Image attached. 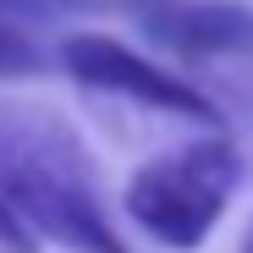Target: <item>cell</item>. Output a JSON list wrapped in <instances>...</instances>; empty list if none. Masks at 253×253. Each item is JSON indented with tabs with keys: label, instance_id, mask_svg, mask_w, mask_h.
<instances>
[{
	"label": "cell",
	"instance_id": "6da1fadb",
	"mask_svg": "<svg viewBox=\"0 0 253 253\" xmlns=\"http://www.w3.org/2000/svg\"><path fill=\"white\" fill-rule=\"evenodd\" d=\"M0 204L61 253H132L83 132L44 99H0Z\"/></svg>",
	"mask_w": 253,
	"mask_h": 253
},
{
	"label": "cell",
	"instance_id": "7a4b0ae2",
	"mask_svg": "<svg viewBox=\"0 0 253 253\" xmlns=\"http://www.w3.org/2000/svg\"><path fill=\"white\" fill-rule=\"evenodd\" d=\"M242 187V149L220 132L204 126L198 138L171 143L149 154L121 187V209L143 237H154L171 253H193L209 242Z\"/></svg>",
	"mask_w": 253,
	"mask_h": 253
},
{
	"label": "cell",
	"instance_id": "3957f363",
	"mask_svg": "<svg viewBox=\"0 0 253 253\" xmlns=\"http://www.w3.org/2000/svg\"><path fill=\"white\" fill-rule=\"evenodd\" d=\"M55 66L88 94H110L121 105H138L187 126H226L220 99H209L204 88H193L187 77H176L171 66H160L154 55L132 50L116 33H66L55 44Z\"/></svg>",
	"mask_w": 253,
	"mask_h": 253
},
{
	"label": "cell",
	"instance_id": "277c9868",
	"mask_svg": "<svg viewBox=\"0 0 253 253\" xmlns=\"http://www.w3.org/2000/svg\"><path fill=\"white\" fill-rule=\"evenodd\" d=\"M138 22L165 55L187 66L253 61V6H237V0H165Z\"/></svg>",
	"mask_w": 253,
	"mask_h": 253
},
{
	"label": "cell",
	"instance_id": "5b68a950",
	"mask_svg": "<svg viewBox=\"0 0 253 253\" xmlns=\"http://www.w3.org/2000/svg\"><path fill=\"white\" fill-rule=\"evenodd\" d=\"M55 66V55H44V44L28 33V22L0 11V83H28V77H44Z\"/></svg>",
	"mask_w": 253,
	"mask_h": 253
},
{
	"label": "cell",
	"instance_id": "8992f818",
	"mask_svg": "<svg viewBox=\"0 0 253 253\" xmlns=\"http://www.w3.org/2000/svg\"><path fill=\"white\" fill-rule=\"evenodd\" d=\"M50 11H99V17H143L165 0H44Z\"/></svg>",
	"mask_w": 253,
	"mask_h": 253
},
{
	"label": "cell",
	"instance_id": "52a82bcc",
	"mask_svg": "<svg viewBox=\"0 0 253 253\" xmlns=\"http://www.w3.org/2000/svg\"><path fill=\"white\" fill-rule=\"evenodd\" d=\"M0 253H39V237L11 215L6 204H0Z\"/></svg>",
	"mask_w": 253,
	"mask_h": 253
},
{
	"label": "cell",
	"instance_id": "ba28073f",
	"mask_svg": "<svg viewBox=\"0 0 253 253\" xmlns=\"http://www.w3.org/2000/svg\"><path fill=\"white\" fill-rule=\"evenodd\" d=\"M237 253H253V220H248V231H242V242H237Z\"/></svg>",
	"mask_w": 253,
	"mask_h": 253
}]
</instances>
